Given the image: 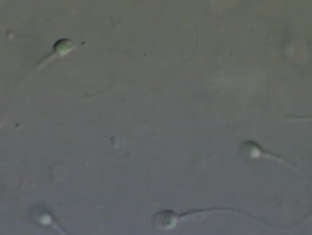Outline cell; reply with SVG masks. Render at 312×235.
<instances>
[{"label":"cell","instance_id":"3957f363","mask_svg":"<svg viewBox=\"0 0 312 235\" xmlns=\"http://www.w3.org/2000/svg\"><path fill=\"white\" fill-rule=\"evenodd\" d=\"M74 46V43L68 39H61V40H58L54 45V52H53L51 55H64L69 52V50L72 49Z\"/></svg>","mask_w":312,"mask_h":235},{"label":"cell","instance_id":"7a4b0ae2","mask_svg":"<svg viewBox=\"0 0 312 235\" xmlns=\"http://www.w3.org/2000/svg\"><path fill=\"white\" fill-rule=\"evenodd\" d=\"M34 212L36 213V214H34V219L38 220L39 223L43 224V225H53L55 229L61 231V233H65V231L61 230V228L58 225V223L55 222L54 217L50 214L48 209H45L44 206H39L38 209H34Z\"/></svg>","mask_w":312,"mask_h":235},{"label":"cell","instance_id":"6da1fadb","mask_svg":"<svg viewBox=\"0 0 312 235\" xmlns=\"http://www.w3.org/2000/svg\"><path fill=\"white\" fill-rule=\"evenodd\" d=\"M241 150H242V152H246L247 155L251 156V158H261V156L267 155V156H271V158H276V159H278V160H282V161H285V163L290 164L288 160H285L283 158H281L280 155H276V154L264 150L263 148H261L260 145H258L257 143H255V142H245L244 144L241 145Z\"/></svg>","mask_w":312,"mask_h":235}]
</instances>
